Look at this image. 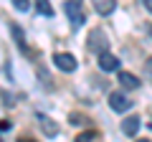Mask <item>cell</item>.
I'll use <instances>...</instances> for the list:
<instances>
[{
    "label": "cell",
    "instance_id": "6da1fadb",
    "mask_svg": "<svg viewBox=\"0 0 152 142\" xmlns=\"http://www.w3.org/2000/svg\"><path fill=\"white\" fill-rule=\"evenodd\" d=\"M66 15H69V20H71V26H74V28L81 26V23H84L81 0H69V3H66Z\"/></svg>",
    "mask_w": 152,
    "mask_h": 142
},
{
    "label": "cell",
    "instance_id": "7a4b0ae2",
    "mask_svg": "<svg viewBox=\"0 0 152 142\" xmlns=\"http://www.w3.org/2000/svg\"><path fill=\"white\" fill-rule=\"evenodd\" d=\"M109 107H112L114 112H127V109H132V102L122 91H112L109 94Z\"/></svg>",
    "mask_w": 152,
    "mask_h": 142
},
{
    "label": "cell",
    "instance_id": "3957f363",
    "mask_svg": "<svg viewBox=\"0 0 152 142\" xmlns=\"http://www.w3.org/2000/svg\"><path fill=\"white\" fill-rule=\"evenodd\" d=\"M89 48L96 51V53H104L107 51V36H104V31H91V36H89Z\"/></svg>",
    "mask_w": 152,
    "mask_h": 142
},
{
    "label": "cell",
    "instance_id": "277c9868",
    "mask_svg": "<svg viewBox=\"0 0 152 142\" xmlns=\"http://www.w3.org/2000/svg\"><path fill=\"white\" fill-rule=\"evenodd\" d=\"M99 69L102 71H117L119 69V59L112 56L109 51H104V53H99Z\"/></svg>",
    "mask_w": 152,
    "mask_h": 142
},
{
    "label": "cell",
    "instance_id": "5b68a950",
    "mask_svg": "<svg viewBox=\"0 0 152 142\" xmlns=\"http://www.w3.org/2000/svg\"><path fill=\"white\" fill-rule=\"evenodd\" d=\"M53 64L58 66L61 71H74L76 69V59L71 53H56L53 56Z\"/></svg>",
    "mask_w": 152,
    "mask_h": 142
},
{
    "label": "cell",
    "instance_id": "8992f818",
    "mask_svg": "<svg viewBox=\"0 0 152 142\" xmlns=\"http://www.w3.org/2000/svg\"><path fill=\"white\" fill-rule=\"evenodd\" d=\"M94 10L99 13V15H109V13L117 8V0H91Z\"/></svg>",
    "mask_w": 152,
    "mask_h": 142
},
{
    "label": "cell",
    "instance_id": "52a82bcc",
    "mask_svg": "<svg viewBox=\"0 0 152 142\" xmlns=\"http://www.w3.org/2000/svg\"><path fill=\"white\" fill-rule=\"evenodd\" d=\"M122 132H124V135H137V132H140V117H127L124 122H122Z\"/></svg>",
    "mask_w": 152,
    "mask_h": 142
},
{
    "label": "cell",
    "instance_id": "ba28073f",
    "mask_svg": "<svg viewBox=\"0 0 152 142\" xmlns=\"http://www.w3.org/2000/svg\"><path fill=\"white\" fill-rule=\"evenodd\" d=\"M119 84L124 89H137L140 86V79L134 76V74H127V71H119Z\"/></svg>",
    "mask_w": 152,
    "mask_h": 142
},
{
    "label": "cell",
    "instance_id": "9c48e42d",
    "mask_svg": "<svg viewBox=\"0 0 152 142\" xmlns=\"http://www.w3.org/2000/svg\"><path fill=\"white\" fill-rule=\"evenodd\" d=\"M38 119H41V127H43L46 135H56V132H58V127L53 124V119H48V117H43V114L38 117Z\"/></svg>",
    "mask_w": 152,
    "mask_h": 142
},
{
    "label": "cell",
    "instance_id": "30bf717a",
    "mask_svg": "<svg viewBox=\"0 0 152 142\" xmlns=\"http://www.w3.org/2000/svg\"><path fill=\"white\" fill-rule=\"evenodd\" d=\"M36 8H38L41 15H53V8H51L48 0H36Z\"/></svg>",
    "mask_w": 152,
    "mask_h": 142
},
{
    "label": "cell",
    "instance_id": "8fae6325",
    "mask_svg": "<svg viewBox=\"0 0 152 142\" xmlns=\"http://www.w3.org/2000/svg\"><path fill=\"white\" fill-rule=\"evenodd\" d=\"M13 36H15V41H18V46H20L23 51H26V41H23V31L18 26H13Z\"/></svg>",
    "mask_w": 152,
    "mask_h": 142
},
{
    "label": "cell",
    "instance_id": "7c38bea8",
    "mask_svg": "<svg viewBox=\"0 0 152 142\" xmlns=\"http://www.w3.org/2000/svg\"><path fill=\"white\" fill-rule=\"evenodd\" d=\"M13 5H15L20 13H26L28 8H31V3H28V0H13Z\"/></svg>",
    "mask_w": 152,
    "mask_h": 142
},
{
    "label": "cell",
    "instance_id": "4fadbf2b",
    "mask_svg": "<svg viewBox=\"0 0 152 142\" xmlns=\"http://www.w3.org/2000/svg\"><path fill=\"white\" fill-rule=\"evenodd\" d=\"M69 119H71V124H84V122H86V117H84V114H71Z\"/></svg>",
    "mask_w": 152,
    "mask_h": 142
},
{
    "label": "cell",
    "instance_id": "5bb4252c",
    "mask_svg": "<svg viewBox=\"0 0 152 142\" xmlns=\"http://www.w3.org/2000/svg\"><path fill=\"white\" fill-rule=\"evenodd\" d=\"M74 142H89V135H79V137H76Z\"/></svg>",
    "mask_w": 152,
    "mask_h": 142
},
{
    "label": "cell",
    "instance_id": "9a60e30c",
    "mask_svg": "<svg viewBox=\"0 0 152 142\" xmlns=\"http://www.w3.org/2000/svg\"><path fill=\"white\" fill-rule=\"evenodd\" d=\"M142 5H145V8H147V10H150V13H152V0H142Z\"/></svg>",
    "mask_w": 152,
    "mask_h": 142
},
{
    "label": "cell",
    "instance_id": "2e32d148",
    "mask_svg": "<svg viewBox=\"0 0 152 142\" xmlns=\"http://www.w3.org/2000/svg\"><path fill=\"white\" fill-rule=\"evenodd\" d=\"M20 142H33V140H28V137H23V140H20Z\"/></svg>",
    "mask_w": 152,
    "mask_h": 142
},
{
    "label": "cell",
    "instance_id": "e0dca14e",
    "mask_svg": "<svg viewBox=\"0 0 152 142\" xmlns=\"http://www.w3.org/2000/svg\"><path fill=\"white\" fill-rule=\"evenodd\" d=\"M137 142H152V140H137Z\"/></svg>",
    "mask_w": 152,
    "mask_h": 142
},
{
    "label": "cell",
    "instance_id": "ac0fdd59",
    "mask_svg": "<svg viewBox=\"0 0 152 142\" xmlns=\"http://www.w3.org/2000/svg\"><path fill=\"white\" fill-rule=\"evenodd\" d=\"M150 127H152V122H150Z\"/></svg>",
    "mask_w": 152,
    "mask_h": 142
},
{
    "label": "cell",
    "instance_id": "d6986e66",
    "mask_svg": "<svg viewBox=\"0 0 152 142\" xmlns=\"http://www.w3.org/2000/svg\"><path fill=\"white\" fill-rule=\"evenodd\" d=\"M0 142H3V140H0Z\"/></svg>",
    "mask_w": 152,
    "mask_h": 142
}]
</instances>
